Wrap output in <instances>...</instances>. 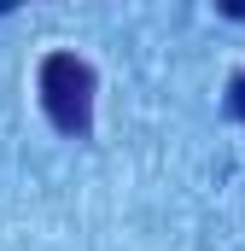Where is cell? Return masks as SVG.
Returning a JSON list of instances; mask_svg holds the SVG:
<instances>
[{"instance_id": "2", "label": "cell", "mask_w": 245, "mask_h": 251, "mask_svg": "<svg viewBox=\"0 0 245 251\" xmlns=\"http://www.w3.org/2000/svg\"><path fill=\"white\" fill-rule=\"evenodd\" d=\"M228 111H234V117L245 123V70L234 76V88H228Z\"/></svg>"}, {"instance_id": "3", "label": "cell", "mask_w": 245, "mask_h": 251, "mask_svg": "<svg viewBox=\"0 0 245 251\" xmlns=\"http://www.w3.org/2000/svg\"><path fill=\"white\" fill-rule=\"evenodd\" d=\"M228 18H245V6H228Z\"/></svg>"}, {"instance_id": "1", "label": "cell", "mask_w": 245, "mask_h": 251, "mask_svg": "<svg viewBox=\"0 0 245 251\" xmlns=\"http://www.w3.org/2000/svg\"><path fill=\"white\" fill-rule=\"evenodd\" d=\"M41 105H47L53 128L88 134V123H94V70L76 53H47L41 59Z\"/></svg>"}]
</instances>
